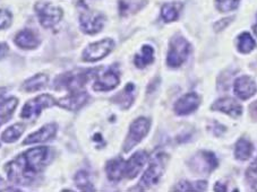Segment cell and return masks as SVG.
<instances>
[{
	"mask_svg": "<svg viewBox=\"0 0 257 192\" xmlns=\"http://www.w3.org/2000/svg\"><path fill=\"white\" fill-rule=\"evenodd\" d=\"M49 157L48 147H35L6 164L5 171L10 181L29 185L46 166Z\"/></svg>",
	"mask_w": 257,
	"mask_h": 192,
	"instance_id": "cell-1",
	"label": "cell"
},
{
	"mask_svg": "<svg viewBox=\"0 0 257 192\" xmlns=\"http://www.w3.org/2000/svg\"><path fill=\"white\" fill-rule=\"evenodd\" d=\"M97 69H77L70 73L60 75L55 80L56 89H68L69 92L81 91L84 85L87 83V80L91 78L93 74H95Z\"/></svg>",
	"mask_w": 257,
	"mask_h": 192,
	"instance_id": "cell-2",
	"label": "cell"
},
{
	"mask_svg": "<svg viewBox=\"0 0 257 192\" xmlns=\"http://www.w3.org/2000/svg\"><path fill=\"white\" fill-rule=\"evenodd\" d=\"M167 162V155L165 153H156L150 160L149 168L146 169L144 175L142 176L140 185L143 187H149L158 184L159 180L165 172Z\"/></svg>",
	"mask_w": 257,
	"mask_h": 192,
	"instance_id": "cell-3",
	"label": "cell"
},
{
	"mask_svg": "<svg viewBox=\"0 0 257 192\" xmlns=\"http://www.w3.org/2000/svg\"><path fill=\"white\" fill-rule=\"evenodd\" d=\"M78 7L81 8V15H79L81 29L87 34L99 33L104 25V16L100 13L91 11L82 2H79Z\"/></svg>",
	"mask_w": 257,
	"mask_h": 192,
	"instance_id": "cell-4",
	"label": "cell"
},
{
	"mask_svg": "<svg viewBox=\"0 0 257 192\" xmlns=\"http://www.w3.org/2000/svg\"><path fill=\"white\" fill-rule=\"evenodd\" d=\"M190 52V44L183 37H176L171 40L167 56V64L169 67H179L187 59Z\"/></svg>",
	"mask_w": 257,
	"mask_h": 192,
	"instance_id": "cell-5",
	"label": "cell"
},
{
	"mask_svg": "<svg viewBox=\"0 0 257 192\" xmlns=\"http://www.w3.org/2000/svg\"><path fill=\"white\" fill-rule=\"evenodd\" d=\"M35 12H37L40 23L46 29L54 28L63 19V11L59 7L51 5V4H38L35 6Z\"/></svg>",
	"mask_w": 257,
	"mask_h": 192,
	"instance_id": "cell-6",
	"label": "cell"
},
{
	"mask_svg": "<svg viewBox=\"0 0 257 192\" xmlns=\"http://www.w3.org/2000/svg\"><path fill=\"white\" fill-rule=\"evenodd\" d=\"M150 129V121L145 118L136 119L134 122L131 124L130 132L126 138L125 144H123V150L130 151L131 149L139 144L143 138L149 133Z\"/></svg>",
	"mask_w": 257,
	"mask_h": 192,
	"instance_id": "cell-7",
	"label": "cell"
},
{
	"mask_svg": "<svg viewBox=\"0 0 257 192\" xmlns=\"http://www.w3.org/2000/svg\"><path fill=\"white\" fill-rule=\"evenodd\" d=\"M55 104H57V101H55L54 97L49 94H42V95L35 97L24 105L21 117L23 119H34L39 117L43 109L50 108Z\"/></svg>",
	"mask_w": 257,
	"mask_h": 192,
	"instance_id": "cell-8",
	"label": "cell"
},
{
	"mask_svg": "<svg viewBox=\"0 0 257 192\" xmlns=\"http://www.w3.org/2000/svg\"><path fill=\"white\" fill-rule=\"evenodd\" d=\"M114 42L111 39H104L99 42L92 43L83 52V60L94 62L107 57L113 49Z\"/></svg>",
	"mask_w": 257,
	"mask_h": 192,
	"instance_id": "cell-9",
	"label": "cell"
},
{
	"mask_svg": "<svg viewBox=\"0 0 257 192\" xmlns=\"http://www.w3.org/2000/svg\"><path fill=\"white\" fill-rule=\"evenodd\" d=\"M120 78L118 73L112 68H109L103 74L96 76V79L93 85V89L97 92H107L118 86Z\"/></svg>",
	"mask_w": 257,
	"mask_h": 192,
	"instance_id": "cell-10",
	"label": "cell"
},
{
	"mask_svg": "<svg viewBox=\"0 0 257 192\" xmlns=\"http://www.w3.org/2000/svg\"><path fill=\"white\" fill-rule=\"evenodd\" d=\"M88 100V94L84 91L69 92L67 96L57 101V105L61 106L68 111H77L86 103Z\"/></svg>",
	"mask_w": 257,
	"mask_h": 192,
	"instance_id": "cell-11",
	"label": "cell"
},
{
	"mask_svg": "<svg viewBox=\"0 0 257 192\" xmlns=\"http://www.w3.org/2000/svg\"><path fill=\"white\" fill-rule=\"evenodd\" d=\"M199 103H201V99L196 93H188L176 102L174 109L178 115H187L194 112L199 106Z\"/></svg>",
	"mask_w": 257,
	"mask_h": 192,
	"instance_id": "cell-12",
	"label": "cell"
},
{
	"mask_svg": "<svg viewBox=\"0 0 257 192\" xmlns=\"http://www.w3.org/2000/svg\"><path fill=\"white\" fill-rule=\"evenodd\" d=\"M234 94L241 100H248L255 95L257 92V86L254 79L248 76H241L236 79L233 85Z\"/></svg>",
	"mask_w": 257,
	"mask_h": 192,
	"instance_id": "cell-13",
	"label": "cell"
},
{
	"mask_svg": "<svg viewBox=\"0 0 257 192\" xmlns=\"http://www.w3.org/2000/svg\"><path fill=\"white\" fill-rule=\"evenodd\" d=\"M149 159V155L145 153V151H137L136 154H134L132 157L127 160L126 165H125V175L127 178H134L139 173L141 172V169L143 168L144 164L148 162Z\"/></svg>",
	"mask_w": 257,
	"mask_h": 192,
	"instance_id": "cell-14",
	"label": "cell"
},
{
	"mask_svg": "<svg viewBox=\"0 0 257 192\" xmlns=\"http://www.w3.org/2000/svg\"><path fill=\"white\" fill-rule=\"evenodd\" d=\"M57 132V124L56 123H49L43 126L41 129H39L38 131L33 132L32 135H30L26 139L23 141V145L29 144H37V142H43L47 141L51 138L56 136Z\"/></svg>",
	"mask_w": 257,
	"mask_h": 192,
	"instance_id": "cell-15",
	"label": "cell"
},
{
	"mask_svg": "<svg viewBox=\"0 0 257 192\" xmlns=\"http://www.w3.org/2000/svg\"><path fill=\"white\" fill-rule=\"evenodd\" d=\"M212 110L221 111V112L227 113L233 118H238L242 113V106L237 101L230 99V97H224V99H220L216 101L212 105Z\"/></svg>",
	"mask_w": 257,
	"mask_h": 192,
	"instance_id": "cell-16",
	"label": "cell"
},
{
	"mask_svg": "<svg viewBox=\"0 0 257 192\" xmlns=\"http://www.w3.org/2000/svg\"><path fill=\"white\" fill-rule=\"evenodd\" d=\"M125 165L126 162L122 158H114L109 160L105 165V172L110 181L117 182L120 181L125 175Z\"/></svg>",
	"mask_w": 257,
	"mask_h": 192,
	"instance_id": "cell-17",
	"label": "cell"
},
{
	"mask_svg": "<svg viewBox=\"0 0 257 192\" xmlns=\"http://www.w3.org/2000/svg\"><path fill=\"white\" fill-rule=\"evenodd\" d=\"M15 43L22 49H34L39 46V39L32 31L24 30L17 33L15 37Z\"/></svg>",
	"mask_w": 257,
	"mask_h": 192,
	"instance_id": "cell-18",
	"label": "cell"
},
{
	"mask_svg": "<svg viewBox=\"0 0 257 192\" xmlns=\"http://www.w3.org/2000/svg\"><path fill=\"white\" fill-rule=\"evenodd\" d=\"M49 82V77L44 74H38L33 77L29 78L23 84V89L26 92H37L47 86Z\"/></svg>",
	"mask_w": 257,
	"mask_h": 192,
	"instance_id": "cell-19",
	"label": "cell"
},
{
	"mask_svg": "<svg viewBox=\"0 0 257 192\" xmlns=\"http://www.w3.org/2000/svg\"><path fill=\"white\" fill-rule=\"evenodd\" d=\"M146 5V0H120L119 13L121 16H127L142 10Z\"/></svg>",
	"mask_w": 257,
	"mask_h": 192,
	"instance_id": "cell-20",
	"label": "cell"
},
{
	"mask_svg": "<svg viewBox=\"0 0 257 192\" xmlns=\"http://www.w3.org/2000/svg\"><path fill=\"white\" fill-rule=\"evenodd\" d=\"M134 85L128 84L122 92L117 94V96L113 97V102H116L122 109L130 108L132 102L134 101Z\"/></svg>",
	"mask_w": 257,
	"mask_h": 192,
	"instance_id": "cell-21",
	"label": "cell"
},
{
	"mask_svg": "<svg viewBox=\"0 0 257 192\" xmlns=\"http://www.w3.org/2000/svg\"><path fill=\"white\" fill-rule=\"evenodd\" d=\"M181 8H183V5H181L180 3L166 4V5H163L161 10L162 19L166 22H168V23H170V22H175L176 20H178Z\"/></svg>",
	"mask_w": 257,
	"mask_h": 192,
	"instance_id": "cell-22",
	"label": "cell"
},
{
	"mask_svg": "<svg viewBox=\"0 0 257 192\" xmlns=\"http://www.w3.org/2000/svg\"><path fill=\"white\" fill-rule=\"evenodd\" d=\"M254 147H252L251 142L247 139H239L236 144V148H234V154L236 157L240 160H246L251 156Z\"/></svg>",
	"mask_w": 257,
	"mask_h": 192,
	"instance_id": "cell-23",
	"label": "cell"
},
{
	"mask_svg": "<svg viewBox=\"0 0 257 192\" xmlns=\"http://www.w3.org/2000/svg\"><path fill=\"white\" fill-rule=\"evenodd\" d=\"M154 59V50L152 47L150 46H144L142 48L141 53H139L135 57V65L139 67V68H144L150 64H152Z\"/></svg>",
	"mask_w": 257,
	"mask_h": 192,
	"instance_id": "cell-24",
	"label": "cell"
},
{
	"mask_svg": "<svg viewBox=\"0 0 257 192\" xmlns=\"http://www.w3.org/2000/svg\"><path fill=\"white\" fill-rule=\"evenodd\" d=\"M17 106V100L15 97H4L0 95V118L7 119L11 117Z\"/></svg>",
	"mask_w": 257,
	"mask_h": 192,
	"instance_id": "cell-25",
	"label": "cell"
},
{
	"mask_svg": "<svg viewBox=\"0 0 257 192\" xmlns=\"http://www.w3.org/2000/svg\"><path fill=\"white\" fill-rule=\"evenodd\" d=\"M24 132V126L22 123H16L14 126L6 129V131L3 133L2 138L5 142H13L16 141Z\"/></svg>",
	"mask_w": 257,
	"mask_h": 192,
	"instance_id": "cell-26",
	"label": "cell"
},
{
	"mask_svg": "<svg viewBox=\"0 0 257 192\" xmlns=\"http://www.w3.org/2000/svg\"><path fill=\"white\" fill-rule=\"evenodd\" d=\"M255 47H256V42L252 40L250 34L242 33L240 37H239L238 49L240 52L248 53V52H250Z\"/></svg>",
	"mask_w": 257,
	"mask_h": 192,
	"instance_id": "cell-27",
	"label": "cell"
},
{
	"mask_svg": "<svg viewBox=\"0 0 257 192\" xmlns=\"http://www.w3.org/2000/svg\"><path fill=\"white\" fill-rule=\"evenodd\" d=\"M175 190L178 191H203L206 190V182L198 181L196 183H190V182H180L179 184H177Z\"/></svg>",
	"mask_w": 257,
	"mask_h": 192,
	"instance_id": "cell-28",
	"label": "cell"
},
{
	"mask_svg": "<svg viewBox=\"0 0 257 192\" xmlns=\"http://www.w3.org/2000/svg\"><path fill=\"white\" fill-rule=\"evenodd\" d=\"M75 182H76L77 186L81 190H94V187L92 186L90 178H88V174L85 171H79L76 176H75Z\"/></svg>",
	"mask_w": 257,
	"mask_h": 192,
	"instance_id": "cell-29",
	"label": "cell"
},
{
	"mask_svg": "<svg viewBox=\"0 0 257 192\" xmlns=\"http://www.w3.org/2000/svg\"><path fill=\"white\" fill-rule=\"evenodd\" d=\"M240 0H215L216 8L222 13H229L237 10Z\"/></svg>",
	"mask_w": 257,
	"mask_h": 192,
	"instance_id": "cell-30",
	"label": "cell"
},
{
	"mask_svg": "<svg viewBox=\"0 0 257 192\" xmlns=\"http://www.w3.org/2000/svg\"><path fill=\"white\" fill-rule=\"evenodd\" d=\"M247 181L254 190H257V159L250 164V166L246 171Z\"/></svg>",
	"mask_w": 257,
	"mask_h": 192,
	"instance_id": "cell-31",
	"label": "cell"
},
{
	"mask_svg": "<svg viewBox=\"0 0 257 192\" xmlns=\"http://www.w3.org/2000/svg\"><path fill=\"white\" fill-rule=\"evenodd\" d=\"M12 24V14L10 12L0 10V30L7 29Z\"/></svg>",
	"mask_w": 257,
	"mask_h": 192,
	"instance_id": "cell-32",
	"label": "cell"
},
{
	"mask_svg": "<svg viewBox=\"0 0 257 192\" xmlns=\"http://www.w3.org/2000/svg\"><path fill=\"white\" fill-rule=\"evenodd\" d=\"M8 53V46L6 43H0V60L5 58Z\"/></svg>",
	"mask_w": 257,
	"mask_h": 192,
	"instance_id": "cell-33",
	"label": "cell"
},
{
	"mask_svg": "<svg viewBox=\"0 0 257 192\" xmlns=\"http://www.w3.org/2000/svg\"><path fill=\"white\" fill-rule=\"evenodd\" d=\"M254 32H255V34L257 35V24L254 25Z\"/></svg>",
	"mask_w": 257,
	"mask_h": 192,
	"instance_id": "cell-34",
	"label": "cell"
}]
</instances>
